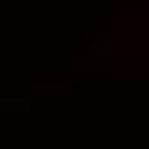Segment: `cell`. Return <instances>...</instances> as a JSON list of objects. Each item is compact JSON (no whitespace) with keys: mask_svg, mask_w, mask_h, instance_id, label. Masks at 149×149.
Returning <instances> with one entry per match:
<instances>
[{"mask_svg":"<svg viewBox=\"0 0 149 149\" xmlns=\"http://www.w3.org/2000/svg\"><path fill=\"white\" fill-rule=\"evenodd\" d=\"M36 98H67V82H36Z\"/></svg>","mask_w":149,"mask_h":149,"instance_id":"1","label":"cell"}]
</instances>
